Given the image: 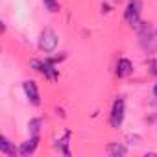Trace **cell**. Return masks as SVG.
I'll return each mask as SVG.
<instances>
[{"instance_id": "5", "label": "cell", "mask_w": 157, "mask_h": 157, "mask_svg": "<svg viewBox=\"0 0 157 157\" xmlns=\"http://www.w3.org/2000/svg\"><path fill=\"white\" fill-rule=\"evenodd\" d=\"M22 89L26 93V98L33 104V105H39L41 104V98H39V89H37V83L35 82H24L22 83Z\"/></svg>"}, {"instance_id": "11", "label": "cell", "mask_w": 157, "mask_h": 157, "mask_svg": "<svg viewBox=\"0 0 157 157\" xmlns=\"http://www.w3.org/2000/svg\"><path fill=\"white\" fill-rule=\"evenodd\" d=\"M39 126H41V120H39V118H33V120H30V124H28V128L32 129V133H33V135H37Z\"/></svg>"}, {"instance_id": "12", "label": "cell", "mask_w": 157, "mask_h": 157, "mask_svg": "<svg viewBox=\"0 0 157 157\" xmlns=\"http://www.w3.org/2000/svg\"><path fill=\"white\" fill-rule=\"evenodd\" d=\"M153 96H155V98H157V83H155V85H153Z\"/></svg>"}, {"instance_id": "4", "label": "cell", "mask_w": 157, "mask_h": 157, "mask_svg": "<svg viewBox=\"0 0 157 157\" xmlns=\"http://www.w3.org/2000/svg\"><path fill=\"white\" fill-rule=\"evenodd\" d=\"M124 111H126V104H124V98H117L113 102V107H111V117H109V122L113 128H120L122 122H124Z\"/></svg>"}, {"instance_id": "9", "label": "cell", "mask_w": 157, "mask_h": 157, "mask_svg": "<svg viewBox=\"0 0 157 157\" xmlns=\"http://www.w3.org/2000/svg\"><path fill=\"white\" fill-rule=\"evenodd\" d=\"M107 153L113 155V157H118V155H126L128 150H126V146H122V144H118V142H111V144L107 146Z\"/></svg>"}, {"instance_id": "1", "label": "cell", "mask_w": 157, "mask_h": 157, "mask_svg": "<svg viewBox=\"0 0 157 157\" xmlns=\"http://www.w3.org/2000/svg\"><path fill=\"white\" fill-rule=\"evenodd\" d=\"M30 67L35 68V70H39V72L46 78V80H50V82H56L57 78H59L57 68H56L54 63H50L48 59H44V61H41V59H32V61H30Z\"/></svg>"}, {"instance_id": "7", "label": "cell", "mask_w": 157, "mask_h": 157, "mask_svg": "<svg viewBox=\"0 0 157 157\" xmlns=\"http://www.w3.org/2000/svg\"><path fill=\"white\" fill-rule=\"evenodd\" d=\"M37 144H39V135H32V139H28V140L21 146L19 153H21V155H30V153H33V151H35Z\"/></svg>"}, {"instance_id": "8", "label": "cell", "mask_w": 157, "mask_h": 157, "mask_svg": "<svg viewBox=\"0 0 157 157\" xmlns=\"http://www.w3.org/2000/svg\"><path fill=\"white\" fill-rule=\"evenodd\" d=\"M0 151H2V153H6V155H11V157H15V153L19 151L6 137H2V139H0Z\"/></svg>"}, {"instance_id": "6", "label": "cell", "mask_w": 157, "mask_h": 157, "mask_svg": "<svg viewBox=\"0 0 157 157\" xmlns=\"http://www.w3.org/2000/svg\"><path fill=\"white\" fill-rule=\"evenodd\" d=\"M117 76L118 78H126V76H129L131 72H133V65H131V61L129 59H126V57H120L118 59V63H117Z\"/></svg>"}, {"instance_id": "2", "label": "cell", "mask_w": 157, "mask_h": 157, "mask_svg": "<svg viewBox=\"0 0 157 157\" xmlns=\"http://www.w3.org/2000/svg\"><path fill=\"white\" fill-rule=\"evenodd\" d=\"M39 48L44 54H52L57 48V33L52 28H44L39 35Z\"/></svg>"}, {"instance_id": "3", "label": "cell", "mask_w": 157, "mask_h": 157, "mask_svg": "<svg viewBox=\"0 0 157 157\" xmlns=\"http://www.w3.org/2000/svg\"><path fill=\"white\" fill-rule=\"evenodd\" d=\"M140 0H129L128 6H126V11H124V19L129 26H139L140 24Z\"/></svg>"}, {"instance_id": "10", "label": "cell", "mask_w": 157, "mask_h": 157, "mask_svg": "<svg viewBox=\"0 0 157 157\" xmlns=\"http://www.w3.org/2000/svg\"><path fill=\"white\" fill-rule=\"evenodd\" d=\"M43 4H44V8H46L50 13L59 11V4H57V0H43Z\"/></svg>"}]
</instances>
